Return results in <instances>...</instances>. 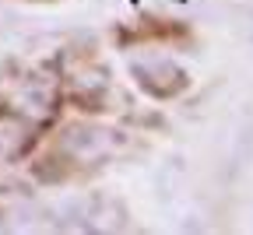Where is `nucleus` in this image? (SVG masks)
I'll use <instances>...</instances> for the list:
<instances>
[{"instance_id":"f03ea898","label":"nucleus","mask_w":253,"mask_h":235,"mask_svg":"<svg viewBox=\"0 0 253 235\" xmlns=\"http://www.w3.org/2000/svg\"><path fill=\"white\" fill-rule=\"evenodd\" d=\"M116 148H120V137H113V130H71V137H67V151L78 161L109 158Z\"/></svg>"},{"instance_id":"f257e3e1","label":"nucleus","mask_w":253,"mask_h":235,"mask_svg":"<svg viewBox=\"0 0 253 235\" xmlns=\"http://www.w3.org/2000/svg\"><path fill=\"white\" fill-rule=\"evenodd\" d=\"M134 74H137L141 88L151 91V95H158V98H169V95L183 91V84H186L183 67L172 63L169 56H144V60H134Z\"/></svg>"}]
</instances>
